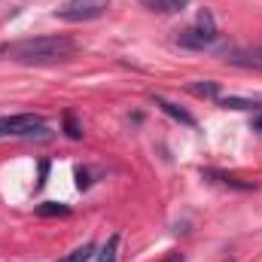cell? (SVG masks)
Wrapping results in <instances>:
<instances>
[{
  "mask_svg": "<svg viewBox=\"0 0 262 262\" xmlns=\"http://www.w3.org/2000/svg\"><path fill=\"white\" fill-rule=\"evenodd\" d=\"M95 253H98V247H95V244H82V247L70 250L61 262H92V259H95Z\"/></svg>",
  "mask_w": 262,
  "mask_h": 262,
  "instance_id": "obj_12",
  "label": "cell"
},
{
  "mask_svg": "<svg viewBox=\"0 0 262 262\" xmlns=\"http://www.w3.org/2000/svg\"><path fill=\"white\" fill-rule=\"evenodd\" d=\"M216 40H220V31H216V25H213L210 9H201L195 25L177 31V37H174V43L183 46V49H207V46H213Z\"/></svg>",
  "mask_w": 262,
  "mask_h": 262,
  "instance_id": "obj_2",
  "label": "cell"
},
{
  "mask_svg": "<svg viewBox=\"0 0 262 262\" xmlns=\"http://www.w3.org/2000/svg\"><path fill=\"white\" fill-rule=\"evenodd\" d=\"M152 104H156L162 113H168L171 119H177V122H183V125L195 128V116H192V113H186L183 107H177V104H171V101H165V98H152Z\"/></svg>",
  "mask_w": 262,
  "mask_h": 262,
  "instance_id": "obj_7",
  "label": "cell"
},
{
  "mask_svg": "<svg viewBox=\"0 0 262 262\" xmlns=\"http://www.w3.org/2000/svg\"><path fill=\"white\" fill-rule=\"evenodd\" d=\"M37 213H40V216H64L67 204H58V201H43V204H37Z\"/></svg>",
  "mask_w": 262,
  "mask_h": 262,
  "instance_id": "obj_13",
  "label": "cell"
},
{
  "mask_svg": "<svg viewBox=\"0 0 262 262\" xmlns=\"http://www.w3.org/2000/svg\"><path fill=\"white\" fill-rule=\"evenodd\" d=\"M186 92L195 95V98H210V101H216V98H220V82L195 79V82H186Z\"/></svg>",
  "mask_w": 262,
  "mask_h": 262,
  "instance_id": "obj_9",
  "label": "cell"
},
{
  "mask_svg": "<svg viewBox=\"0 0 262 262\" xmlns=\"http://www.w3.org/2000/svg\"><path fill=\"white\" fill-rule=\"evenodd\" d=\"M95 180H92V171L89 168H76V189H89Z\"/></svg>",
  "mask_w": 262,
  "mask_h": 262,
  "instance_id": "obj_15",
  "label": "cell"
},
{
  "mask_svg": "<svg viewBox=\"0 0 262 262\" xmlns=\"http://www.w3.org/2000/svg\"><path fill=\"white\" fill-rule=\"evenodd\" d=\"M6 52L18 64H58L76 55V43L70 37H34V40L12 43Z\"/></svg>",
  "mask_w": 262,
  "mask_h": 262,
  "instance_id": "obj_1",
  "label": "cell"
},
{
  "mask_svg": "<svg viewBox=\"0 0 262 262\" xmlns=\"http://www.w3.org/2000/svg\"><path fill=\"white\" fill-rule=\"evenodd\" d=\"M229 262H232V259H229Z\"/></svg>",
  "mask_w": 262,
  "mask_h": 262,
  "instance_id": "obj_18",
  "label": "cell"
},
{
  "mask_svg": "<svg viewBox=\"0 0 262 262\" xmlns=\"http://www.w3.org/2000/svg\"><path fill=\"white\" fill-rule=\"evenodd\" d=\"M149 12H162V15H174V12H183L189 0H140Z\"/></svg>",
  "mask_w": 262,
  "mask_h": 262,
  "instance_id": "obj_8",
  "label": "cell"
},
{
  "mask_svg": "<svg viewBox=\"0 0 262 262\" xmlns=\"http://www.w3.org/2000/svg\"><path fill=\"white\" fill-rule=\"evenodd\" d=\"M46 134V122L37 113H15V116H0V140L3 137H34Z\"/></svg>",
  "mask_w": 262,
  "mask_h": 262,
  "instance_id": "obj_4",
  "label": "cell"
},
{
  "mask_svg": "<svg viewBox=\"0 0 262 262\" xmlns=\"http://www.w3.org/2000/svg\"><path fill=\"white\" fill-rule=\"evenodd\" d=\"M46 174H49V162H40V180H37V189L46 186Z\"/></svg>",
  "mask_w": 262,
  "mask_h": 262,
  "instance_id": "obj_16",
  "label": "cell"
},
{
  "mask_svg": "<svg viewBox=\"0 0 262 262\" xmlns=\"http://www.w3.org/2000/svg\"><path fill=\"white\" fill-rule=\"evenodd\" d=\"M116 256H119V235H110L107 244L95 253V262H116Z\"/></svg>",
  "mask_w": 262,
  "mask_h": 262,
  "instance_id": "obj_11",
  "label": "cell"
},
{
  "mask_svg": "<svg viewBox=\"0 0 262 262\" xmlns=\"http://www.w3.org/2000/svg\"><path fill=\"white\" fill-rule=\"evenodd\" d=\"M201 177H204V180H210V183L229 186V189H253V183H247V180H241V177H235V174L216 171V168H204V171H201Z\"/></svg>",
  "mask_w": 262,
  "mask_h": 262,
  "instance_id": "obj_6",
  "label": "cell"
},
{
  "mask_svg": "<svg viewBox=\"0 0 262 262\" xmlns=\"http://www.w3.org/2000/svg\"><path fill=\"white\" fill-rule=\"evenodd\" d=\"M223 58H226V64L262 70V46H241V49H226V52H223Z\"/></svg>",
  "mask_w": 262,
  "mask_h": 262,
  "instance_id": "obj_5",
  "label": "cell"
},
{
  "mask_svg": "<svg viewBox=\"0 0 262 262\" xmlns=\"http://www.w3.org/2000/svg\"><path fill=\"white\" fill-rule=\"evenodd\" d=\"M64 131H67L70 140H79V137H82V128H79V122H76L73 113H64Z\"/></svg>",
  "mask_w": 262,
  "mask_h": 262,
  "instance_id": "obj_14",
  "label": "cell"
},
{
  "mask_svg": "<svg viewBox=\"0 0 262 262\" xmlns=\"http://www.w3.org/2000/svg\"><path fill=\"white\" fill-rule=\"evenodd\" d=\"M110 9V0H67L55 9V18L61 21H92V18H101L104 12Z\"/></svg>",
  "mask_w": 262,
  "mask_h": 262,
  "instance_id": "obj_3",
  "label": "cell"
},
{
  "mask_svg": "<svg viewBox=\"0 0 262 262\" xmlns=\"http://www.w3.org/2000/svg\"><path fill=\"white\" fill-rule=\"evenodd\" d=\"M162 262H186V256H183L180 250H174V253H168V256H165Z\"/></svg>",
  "mask_w": 262,
  "mask_h": 262,
  "instance_id": "obj_17",
  "label": "cell"
},
{
  "mask_svg": "<svg viewBox=\"0 0 262 262\" xmlns=\"http://www.w3.org/2000/svg\"><path fill=\"white\" fill-rule=\"evenodd\" d=\"M220 107L226 110H259L262 101H250V98H235V95H226V98H216Z\"/></svg>",
  "mask_w": 262,
  "mask_h": 262,
  "instance_id": "obj_10",
  "label": "cell"
}]
</instances>
